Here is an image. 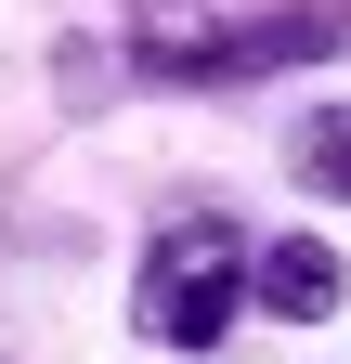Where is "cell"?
<instances>
[{
  "instance_id": "obj_4",
  "label": "cell",
  "mask_w": 351,
  "mask_h": 364,
  "mask_svg": "<svg viewBox=\"0 0 351 364\" xmlns=\"http://www.w3.org/2000/svg\"><path fill=\"white\" fill-rule=\"evenodd\" d=\"M274 156H286V182L313 208H351V105H299L286 130H274Z\"/></svg>"
},
{
  "instance_id": "obj_3",
  "label": "cell",
  "mask_w": 351,
  "mask_h": 364,
  "mask_svg": "<svg viewBox=\"0 0 351 364\" xmlns=\"http://www.w3.org/2000/svg\"><path fill=\"white\" fill-rule=\"evenodd\" d=\"M260 326H325V312L351 299V260L313 235V221H286V235H260Z\"/></svg>"
},
{
  "instance_id": "obj_2",
  "label": "cell",
  "mask_w": 351,
  "mask_h": 364,
  "mask_svg": "<svg viewBox=\"0 0 351 364\" xmlns=\"http://www.w3.org/2000/svg\"><path fill=\"white\" fill-rule=\"evenodd\" d=\"M247 287H260V235H247L222 196H169L144 221V247H130V338L169 351V364H208L260 312Z\"/></svg>"
},
{
  "instance_id": "obj_1",
  "label": "cell",
  "mask_w": 351,
  "mask_h": 364,
  "mask_svg": "<svg viewBox=\"0 0 351 364\" xmlns=\"http://www.w3.org/2000/svg\"><path fill=\"white\" fill-rule=\"evenodd\" d=\"M351 53V0H117V78L130 91H274L299 65Z\"/></svg>"
}]
</instances>
